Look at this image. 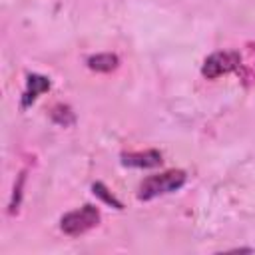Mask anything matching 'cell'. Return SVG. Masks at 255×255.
Here are the masks:
<instances>
[{"instance_id":"cell-8","label":"cell","mask_w":255,"mask_h":255,"mask_svg":"<svg viewBox=\"0 0 255 255\" xmlns=\"http://www.w3.org/2000/svg\"><path fill=\"white\" fill-rule=\"evenodd\" d=\"M52 120L56 122V124H60V126H70V124H74V114H72V110L68 108V106H62V104H58L54 110H52Z\"/></svg>"},{"instance_id":"cell-3","label":"cell","mask_w":255,"mask_h":255,"mask_svg":"<svg viewBox=\"0 0 255 255\" xmlns=\"http://www.w3.org/2000/svg\"><path fill=\"white\" fill-rule=\"evenodd\" d=\"M239 64H241V54L239 52H213L211 56L205 58L203 66H201V74L207 78V80H215L223 74H229V72H235L239 70Z\"/></svg>"},{"instance_id":"cell-7","label":"cell","mask_w":255,"mask_h":255,"mask_svg":"<svg viewBox=\"0 0 255 255\" xmlns=\"http://www.w3.org/2000/svg\"><path fill=\"white\" fill-rule=\"evenodd\" d=\"M92 189H94V195L100 197L104 203H108V205H112V207H116V209H122V201H120V199H118V197H116L104 183L98 181V183L92 185Z\"/></svg>"},{"instance_id":"cell-4","label":"cell","mask_w":255,"mask_h":255,"mask_svg":"<svg viewBox=\"0 0 255 255\" xmlns=\"http://www.w3.org/2000/svg\"><path fill=\"white\" fill-rule=\"evenodd\" d=\"M122 163L129 165V167H139V169L157 167V165H161V153L157 149L129 151V153H122Z\"/></svg>"},{"instance_id":"cell-6","label":"cell","mask_w":255,"mask_h":255,"mask_svg":"<svg viewBox=\"0 0 255 255\" xmlns=\"http://www.w3.org/2000/svg\"><path fill=\"white\" fill-rule=\"evenodd\" d=\"M118 64H120V58H118L116 54H110V52L94 54V56L88 58V68L94 70V72H104V74H108V72L116 70Z\"/></svg>"},{"instance_id":"cell-1","label":"cell","mask_w":255,"mask_h":255,"mask_svg":"<svg viewBox=\"0 0 255 255\" xmlns=\"http://www.w3.org/2000/svg\"><path fill=\"white\" fill-rule=\"evenodd\" d=\"M185 179H187V175L181 169H169V171H163V173L147 175L137 187V199L149 201V199H155L159 195L173 193L179 187H183Z\"/></svg>"},{"instance_id":"cell-2","label":"cell","mask_w":255,"mask_h":255,"mask_svg":"<svg viewBox=\"0 0 255 255\" xmlns=\"http://www.w3.org/2000/svg\"><path fill=\"white\" fill-rule=\"evenodd\" d=\"M100 223V211L98 207L86 203L74 211H68L62 219H60V229L70 235V237H78L88 233L90 229H94Z\"/></svg>"},{"instance_id":"cell-5","label":"cell","mask_w":255,"mask_h":255,"mask_svg":"<svg viewBox=\"0 0 255 255\" xmlns=\"http://www.w3.org/2000/svg\"><path fill=\"white\" fill-rule=\"evenodd\" d=\"M50 90V78L40 76V74H30L26 82V90L22 94V108H28L36 102V98L44 92Z\"/></svg>"}]
</instances>
